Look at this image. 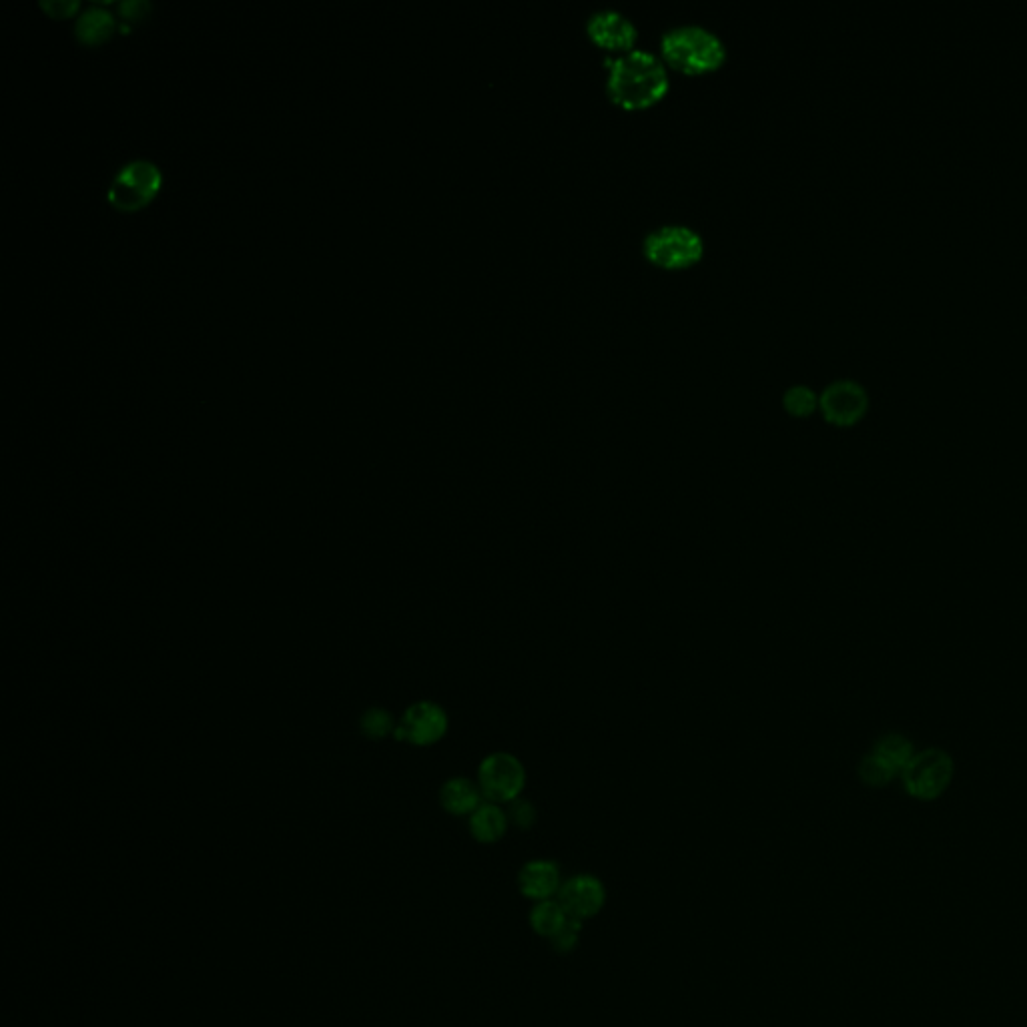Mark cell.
I'll return each mask as SVG.
<instances>
[{
    "instance_id": "cell-1",
    "label": "cell",
    "mask_w": 1027,
    "mask_h": 1027,
    "mask_svg": "<svg viewBox=\"0 0 1027 1027\" xmlns=\"http://www.w3.org/2000/svg\"><path fill=\"white\" fill-rule=\"evenodd\" d=\"M664 61L646 49H628L610 63L606 93L624 109L654 105L668 91Z\"/></svg>"
},
{
    "instance_id": "cell-2",
    "label": "cell",
    "mask_w": 1027,
    "mask_h": 1027,
    "mask_svg": "<svg viewBox=\"0 0 1027 1027\" xmlns=\"http://www.w3.org/2000/svg\"><path fill=\"white\" fill-rule=\"evenodd\" d=\"M660 53L666 63L691 75L715 71L727 59L723 39L715 31L697 23L666 29L660 37Z\"/></svg>"
},
{
    "instance_id": "cell-3",
    "label": "cell",
    "mask_w": 1027,
    "mask_h": 1027,
    "mask_svg": "<svg viewBox=\"0 0 1027 1027\" xmlns=\"http://www.w3.org/2000/svg\"><path fill=\"white\" fill-rule=\"evenodd\" d=\"M642 251L652 263L660 267H689L703 257L705 239L697 229L689 225L668 223L644 235Z\"/></svg>"
},
{
    "instance_id": "cell-4",
    "label": "cell",
    "mask_w": 1027,
    "mask_h": 1027,
    "mask_svg": "<svg viewBox=\"0 0 1027 1027\" xmlns=\"http://www.w3.org/2000/svg\"><path fill=\"white\" fill-rule=\"evenodd\" d=\"M955 775L953 757L937 747L915 753L909 765L901 771L905 791L917 801H935L951 785Z\"/></svg>"
},
{
    "instance_id": "cell-5",
    "label": "cell",
    "mask_w": 1027,
    "mask_h": 1027,
    "mask_svg": "<svg viewBox=\"0 0 1027 1027\" xmlns=\"http://www.w3.org/2000/svg\"><path fill=\"white\" fill-rule=\"evenodd\" d=\"M163 185L161 169L149 159H133L117 169L107 197L121 211H137L147 205Z\"/></svg>"
},
{
    "instance_id": "cell-6",
    "label": "cell",
    "mask_w": 1027,
    "mask_h": 1027,
    "mask_svg": "<svg viewBox=\"0 0 1027 1027\" xmlns=\"http://www.w3.org/2000/svg\"><path fill=\"white\" fill-rule=\"evenodd\" d=\"M526 767L512 753H490L478 767V787L490 803H512L526 789Z\"/></svg>"
},
{
    "instance_id": "cell-7",
    "label": "cell",
    "mask_w": 1027,
    "mask_h": 1027,
    "mask_svg": "<svg viewBox=\"0 0 1027 1027\" xmlns=\"http://www.w3.org/2000/svg\"><path fill=\"white\" fill-rule=\"evenodd\" d=\"M450 729V719L444 707L432 701H420L406 709L394 737L414 747H432L440 743Z\"/></svg>"
},
{
    "instance_id": "cell-8",
    "label": "cell",
    "mask_w": 1027,
    "mask_h": 1027,
    "mask_svg": "<svg viewBox=\"0 0 1027 1027\" xmlns=\"http://www.w3.org/2000/svg\"><path fill=\"white\" fill-rule=\"evenodd\" d=\"M819 408L827 422L835 426H853L865 416L869 394L857 380L839 378L825 386L819 396Z\"/></svg>"
},
{
    "instance_id": "cell-9",
    "label": "cell",
    "mask_w": 1027,
    "mask_h": 1027,
    "mask_svg": "<svg viewBox=\"0 0 1027 1027\" xmlns=\"http://www.w3.org/2000/svg\"><path fill=\"white\" fill-rule=\"evenodd\" d=\"M586 33L604 49L628 51L636 41L638 29L622 11L598 9L586 19Z\"/></svg>"
},
{
    "instance_id": "cell-10",
    "label": "cell",
    "mask_w": 1027,
    "mask_h": 1027,
    "mask_svg": "<svg viewBox=\"0 0 1027 1027\" xmlns=\"http://www.w3.org/2000/svg\"><path fill=\"white\" fill-rule=\"evenodd\" d=\"M606 901L604 885L592 875H576L560 887V905L570 917L590 919Z\"/></svg>"
},
{
    "instance_id": "cell-11",
    "label": "cell",
    "mask_w": 1027,
    "mask_h": 1027,
    "mask_svg": "<svg viewBox=\"0 0 1027 1027\" xmlns=\"http://www.w3.org/2000/svg\"><path fill=\"white\" fill-rule=\"evenodd\" d=\"M482 799L478 783L468 777H452L440 789V805L454 817H470L482 805Z\"/></svg>"
},
{
    "instance_id": "cell-12",
    "label": "cell",
    "mask_w": 1027,
    "mask_h": 1027,
    "mask_svg": "<svg viewBox=\"0 0 1027 1027\" xmlns=\"http://www.w3.org/2000/svg\"><path fill=\"white\" fill-rule=\"evenodd\" d=\"M518 883L526 897L544 901L560 889V871L552 861H530L522 867Z\"/></svg>"
},
{
    "instance_id": "cell-13",
    "label": "cell",
    "mask_w": 1027,
    "mask_h": 1027,
    "mask_svg": "<svg viewBox=\"0 0 1027 1027\" xmlns=\"http://www.w3.org/2000/svg\"><path fill=\"white\" fill-rule=\"evenodd\" d=\"M508 813L500 809L496 803H482L470 815V833L478 843H496L506 835L508 829Z\"/></svg>"
},
{
    "instance_id": "cell-14",
    "label": "cell",
    "mask_w": 1027,
    "mask_h": 1027,
    "mask_svg": "<svg viewBox=\"0 0 1027 1027\" xmlns=\"http://www.w3.org/2000/svg\"><path fill=\"white\" fill-rule=\"evenodd\" d=\"M113 29H115V19L101 5H93V7L85 9L81 13V17L77 19V25H75L77 39L81 43H85V45L103 43L105 39L111 37Z\"/></svg>"
},
{
    "instance_id": "cell-15",
    "label": "cell",
    "mask_w": 1027,
    "mask_h": 1027,
    "mask_svg": "<svg viewBox=\"0 0 1027 1027\" xmlns=\"http://www.w3.org/2000/svg\"><path fill=\"white\" fill-rule=\"evenodd\" d=\"M871 753L877 755L881 761H885L891 769H895L901 775V771L915 757V747H913V743L905 735H901V733H887V735H883L875 743Z\"/></svg>"
},
{
    "instance_id": "cell-16",
    "label": "cell",
    "mask_w": 1027,
    "mask_h": 1027,
    "mask_svg": "<svg viewBox=\"0 0 1027 1027\" xmlns=\"http://www.w3.org/2000/svg\"><path fill=\"white\" fill-rule=\"evenodd\" d=\"M566 919H568V913L564 911V907L550 899L538 901V905L532 909V915H530L532 929L550 939L562 929Z\"/></svg>"
},
{
    "instance_id": "cell-17",
    "label": "cell",
    "mask_w": 1027,
    "mask_h": 1027,
    "mask_svg": "<svg viewBox=\"0 0 1027 1027\" xmlns=\"http://www.w3.org/2000/svg\"><path fill=\"white\" fill-rule=\"evenodd\" d=\"M783 406L791 416L805 418V416L813 414L815 408L819 406V396L813 388H809L805 384H795L785 390Z\"/></svg>"
},
{
    "instance_id": "cell-18",
    "label": "cell",
    "mask_w": 1027,
    "mask_h": 1027,
    "mask_svg": "<svg viewBox=\"0 0 1027 1027\" xmlns=\"http://www.w3.org/2000/svg\"><path fill=\"white\" fill-rule=\"evenodd\" d=\"M396 723H394V717L390 711L382 709V707H372L368 711H364L362 719H360V729L362 733L368 737V739H374V741H380V739H386L390 735H394L396 731Z\"/></svg>"
},
{
    "instance_id": "cell-19",
    "label": "cell",
    "mask_w": 1027,
    "mask_h": 1027,
    "mask_svg": "<svg viewBox=\"0 0 1027 1027\" xmlns=\"http://www.w3.org/2000/svg\"><path fill=\"white\" fill-rule=\"evenodd\" d=\"M899 773L895 769H891L885 761H881L877 755H867L863 757V761L859 763V779L867 785V787H887Z\"/></svg>"
},
{
    "instance_id": "cell-20",
    "label": "cell",
    "mask_w": 1027,
    "mask_h": 1027,
    "mask_svg": "<svg viewBox=\"0 0 1027 1027\" xmlns=\"http://www.w3.org/2000/svg\"><path fill=\"white\" fill-rule=\"evenodd\" d=\"M510 805V811H508V821H512L518 829H530L536 821V809L532 807V803L524 801V799H516Z\"/></svg>"
},
{
    "instance_id": "cell-21",
    "label": "cell",
    "mask_w": 1027,
    "mask_h": 1027,
    "mask_svg": "<svg viewBox=\"0 0 1027 1027\" xmlns=\"http://www.w3.org/2000/svg\"><path fill=\"white\" fill-rule=\"evenodd\" d=\"M580 923H582L580 919H576V917H570V915H568V919H566V923L562 925V929L552 937L554 947H556L558 951H572V949H574V945H576V941H578V935H580Z\"/></svg>"
},
{
    "instance_id": "cell-22",
    "label": "cell",
    "mask_w": 1027,
    "mask_h": 1027,
    "mask_svg": "<svg viewBox=\"0 0 1027 1027\" xmlns=\"http://www.w3.org/2000/svg\"><path fill=\"white\" fill-rule=\"evenodd\" d=\"M151 11V5L147 3V0H123V3L119 5V13L123 17V25H121V31L127 33L129 27L127 23H133V21H141L143 17H147V13Z\"/></svg>"
},
{
    "instance_id": "cell-23",
    "label": "cell",
    "mask_w": 1027,
    "mask_h": 1027,
    "mask_svg": "<svg viewBox=\"0 0 1027 1027\" xmlns=\"http://www.w3.org/2000/svg\"><path fill=\"white\" fill-rule=\"evenodd\" d=\"M41 7L47 9L55 17H69L71 13L77 11L79 3H75V0H71V3H67V0H65V3H63V0H51V3H45V0H43Z\"/></svg>"
}]
</instances>
